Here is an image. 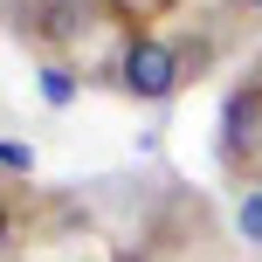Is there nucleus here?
Here are the masks:
<instances>
[{
    "instance_id": "nucleus-1",
    "label": "nucleus",
    "mask_w": 262,
    "mask_h": 262,
    "mask_svg": "<svg viewBox=\"0 0 262 262\" xmlns=\"http://www.w3.org/2000/svg\"><path fill=\"white\" fill-rule=\"evenodd\" d=\"M186 49H172V41H159V35H131L124 41V55H118V83H124V97H138V104H172V97L186 90Z\"/></svg>"
},
{
    "instance_id": "nucleus-2",
    "label": "nucleus",
    "mask_w": 262,
    "mask_h": 262,
    "mask_svg": "<svg viewBox=\"0 0 262 262\" xmlns=\"http://www.w3.org/2000/svg\"><path fill=\"white\" fill-rule=\"evenodd\" d=\"M262 124V83H242V90H228V111H221V152L235 159L242 138H255Z\"/></svg>"
},
{
    "instance_id": "nucleus-3",
    "label": "nucleus",
    "mask_w": 262,
    "mask_h": 262,
    "mask_svg": "<svg viewBox=\"0 0 262 262\" xmlns=\"http://www.w3.org/2000/svg\"><path fill=\"white\" fill-rule=\"evenodd\" d=\"M235 228H242V242H249V249H262V186H249V193H242Z\"/></svg>"
},
{
    "instance_id": "nucleus-4",
    "label": "nucleus",
    "mask_w": 262,
    "mask_h": 262,
    "mask_svg": "<svg viewBox=\"0 0 262 262\" xmlns=\"http://www.w3.org/2000/svg\"><path fill=\"white\" fill-rule=\"evenodd\" d=\"M41 97H49V104H55V111H62V104H69V97H76V76H69V69H62V62H49V69H41Z\"/></svg>"
},
{
    "instance_id": "nucleus-5",
    "label": "nucleus",
    "mask_w": 262,
    "mask_h": 262,
    "mask_svg": "<svg viewBox=\"0 0 262 262\" xmlns=\"http://www.w3.org/2000/svg\"><path fill=\"white\" fill-rule=\"evenodd\" d=\"M0 166H7V180H28V172H35V152H28L21 138H7L0 145Z\"/></svg>"
},
{
    "instance_id": "nucleus-6",
    "label": "nucleus",
    "mask_w": 262,
    "mask_h": 262,
    "mask_svg": "<svg viewBox=\"0 0 262 262\" xmlns=\"http://www.w3.org/2000/svg\"><path fill=\"white\" fill-rule=\"evenodd\" d=\"M118 262H152V255H118Z\"/></svg>"
},
{
    "instance_id": "nucleus-7",
    "label": "nucleus",
    "mask_w": 262,
    "mask_h": 262,
    "mask_svg": "<svg viewBox=\"0 0 262 262\" xmlns=\"http://www.w3.org/2000/svg\"><path fill=\"white\" fill-rule=\"evenodd\" d=\"M235 7H262V0H235Z\"/></svg>"
}]
</instances>
